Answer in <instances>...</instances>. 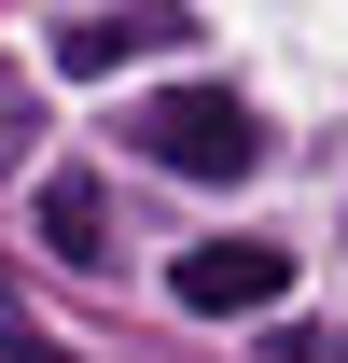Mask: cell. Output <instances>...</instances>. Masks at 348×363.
Masks as SVG:
<instances>
[{
  "label": "cell",
  "instance_id": "1",
  "mask_svg": "<svg viewBox=\"0 0 348 363\" xmlns=\"http://www.w3.org/2000/svg\"><path fill=\"white\" fill-rule=\"evenodd\" d=\"M126 154H153V168H181V182H251L265 168V112L237 84H153L126 112Z\"/></svg>",
  "mask_w": 348,
  "mask_h": 363
},
{
  "label": "cell",
  "instance_id": "2",
  "mask_svg": "<svg viewBox=\"0 0 348 363\" xmlns=\"http://www.w3.org/2000/svg\"><path fill=\"white\" fill-rule=\"evenodd\" d=\"M168 294H181L195 321H251V308H279V294H293V252H279V238H195Z\"/></svg>",
  "mask_w": 348,
  "mask_h": 363
},
{
  "label": "cell",
  "instance_id": "3",
  "mask_svg": "<svg viewBox=\"0 0 348 363\" xmlns=\"http://www.w3.org/2000/svg\"><path fill=\"white\" fill-rule=\"evenodd\" d=\"M181 28H195L181 0H139V14H84V28L56 43V70H112V56H139V43H181Z\"/></svg>",
  "mask_w": 348,
  "mask_h": 363
},
{
  "label": "cell",
  "instance_id": "4",
  "mask_svg": "<svg viewBox=\"0 0 348 363\" xmlns=\"http://www.w3.org/2000/svg\"><path fill=\"white\" fill-rule=\"evenodd\" d=\"M42 252H70V266H98V252H112V196H98L84 168L42 182Z\"/></svg>",
  "mask_w": 348,
  "mask_h": 363
},
{
  "label": "cell",
  "instance_id": "5",
  "mask_svg": "<svg viewBox=\"0 0 348 363\" xmlns=\"http://www.w3.org/2000/svg\"><path fill=\"white\" fill-rule=\"evenodd\" d=\"M0 350H14V363H70L56 335H28V321H0Z\"/></svg>",
  "mask_w": 348,
  "mask_h": 363
}]
</instances>
